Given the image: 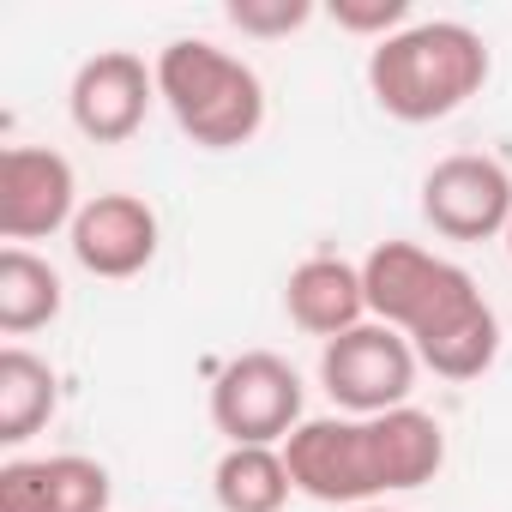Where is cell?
Returning <instances> with one entry per match:
<instances>
[{
	"label": "cell",
	"instance_id": "obj_12",
	"mask_svg": "<svg viewBox=\"0 0 512 512\" xmlns=\"http://www.w3.org/2000/svg\"><path fill=\"white\" fill-rule=\"evenodd\" d=\"M284 308L290 320L308 332V338H344L356 326H368V284H362V266L338 260V253H314L302 260L284 284Z\"/></svg>",
	"mask_w": 512,
	"mask_h": 512
},
{
	"label": "cell",
	"instance_id": "obj_4",
	"mask_svg": "<svg viewBox=\"0 0 512 512\" xmlns=\"http://www.w3.org/2000/svg\"><path fill=\"white\" fill-rule=\"evenodd\" d=\"M211 422L229 446H278L290 440L302 416V374L272 356V350H247L217 368L211 380Z\"/></svg>",
	"mask_w": 512,
	"mask_h": 512
},
{
	"label": "cell",
	"instance_id": "obj_16",
	"mask_svg": "<svg viewBox=\"0 0 512 512\" xmlns=\"http://www.w3.org/2000/svg\"><path fill=\"white\" fill-rule=\"evenodd\" d=\"M61 272L49 260H37L31 247H7L0 253V332L25 338L37 326H49L61 314Z\"/></svg>",
	"mask_w": 512,
	"mask_h": 512
},
{
	"label": "cell",
	"instance_id": "obj_3",
	"mask_svg": "<svg viewBox=\"0 0 512 512\" xmlns=\"http://www.w3.org/2000/svg\"><path fill=\"white\" fill-rule=\"evenodd\" d=\"M157 103L205 151H235L266 127V85L217 43H169L157 55Z\"/></svg>",
	"mask_w": 512,
	"mask_h": 512
},
{
	"label": "cell",
	"instance_id": "obj_11",
	"mask_svg": "<svg viewBox=\"0 0 512 512\" xmlns=\"http://www.w3.org/2000/svg\"><path fill=\"white\" fill-rule=\"evenodd\" d=\"M109 470L85 452L0 464V512H109Z\"/></svg>",
	"mask_w": 512,
	"mask_h": 512
},
{
	"label": "cell",
	"instance_id": "obj_9",
	"mask_svg": "<svg viewBox=\"0 0 512 512\" xmlns=\"http://www.w3.org/2000/svg\"><path fill=\"white\" fill-rule=\"evenodd\" d=\"M157 103V67H145L139 55L127 49H103L91 55L79 73H73V91H67V109H73V127L97 145H127L145 115Z\"/></svg>",
	"mask_w": 512,
	"mask_h": 512
},
{
	"label": "cell",
	"instance_id": "obj_6",
	"mask_svg": "<svg viewBox=\"0 0 512 512\" xmlns=\"http://www.w3.org/2000/svg\"><path fill=\"white\" fill-rule=\"evenodd\" d=\"M416 368L422 362H416L410 338L380 320H368L320 350V386L332 392V404L344 416H386V410L410 404Z\"/></svg>",
	"mask_w": 512,
	"mask_h": 512
},
{
	"label": "cell",
	"instance_id": "obj_17",
	"mask_svg": "<svg viewBox=\"0 0 512 512\" xmlns=\"http://www.w3.org/2000/svg\"><path fill=\"white\" fill-rule=\"evenodd\" d=\"M223 19L241 37H290L314 19V0H229Z\"/></svg>",
	"mask_w": 512,
	"mask_h": 512
},
{
	"label": "cell",
	"instance_id": "obj_18",
	"mask_svg": "<svg viewBox=\"0 0 512 512\" xmlns=\"http://www.w3.org/2000/svg\"><path fill=\"white\" fill-rule=\"evenodd\" d=\"M332 19H338V31H356V37H374V43H386L404 25H416L410 0H338Z\"/></svg>",
	"mask_w": 512,
	"mask_h": 512
},
{
	"label": "cell",
	"instance_id": "obj_14",
	"mask_svg": "<svg viewBox=\"0 0 512 512\" xmlns=\"http://www.w3.org/2000/svg\"><path fill=\"white\" fill-rule=\"evenodd\" d=\"M211 494L223 512H284L296 494L284 446H229L211 470Z\"/></svg>",
	"mask_w": 512,
	"mask_h": 512
},
{
	"label": "cell",
	"instance_id": "obj_13",
	"mask_svg": "<svg viewBox=\"0 0 512 512\" xmlns=\"http://www.w3.org/2000/svg\"><path fill=\"white\" fill-rule=\"evenodd\" d=\"M368 434H374L380 494H410V488L434 482L440 464H446V428H440V416H428L416 404H398L386 416H368Z\"/></svg>",
	"mask_w": 512,
	"mask_h": 512
},
{
	"label": "cell",
	"instance_id": "obj_19",
	"mask_svg": "<svg viewBox=\"0 0 512 512\" xmlns=\"http://www.w3.org/2000/svg\"><path fill=\"white\" fill-rule=\"evenodd\" d=\"M350 512H398V506H350Z\"/></svg>",
	"mask_w": 512,
	"mask_h": 512
},
{
	"label": "cell",
	"instance_id": "obj_8",
	"mask_svg": "<svg viewBox=\"0 0 512 512\" xmlns=\"http://www.w3.org/2000/svg\"><path fill=\"white\" fill-rule=\"evenodd\" d=\"M422 217L446 241L506 235V223H512V175H506V163L476 157V151L440 157L428 169V181H422Z\"/></svg>",
	"mask_w": 512,
	"mask_h": 512
},
{
	"label": "cell",
	"instance_id": "obj_20",
	"mask_svg": "<svg viewBox=\"0 0 512 512\" xmlns=\"http://www.w3.org/2000/svg\"><path fill=\"white\" fill-rule=\"evenodd\" d=\"M506 253H512V223H506Z\"/></svg>",
	"mask_w": 512,
	"mask_h": 512
},
{
	"label": "cell",
	"instance_id": "obj_15",
	"mask_svg": "<svg viewBox=\"0 0 512 512\" xmlns=\"http://www.w3.org/2000/svg\"><path fill=\"white\" fill-rule=\"evenodd\" d=\"M61 404V380L43 356L7 344L0 350V446H25Z\"/></svg>",
	"mask_w": 512,
	"mask_h": 512
},
{
	"label": "cell",
	"instance_id": "obj_2",
	"mask_svg": "<svg viewBox=\"0 0 512 512\" xmlns=\"http://www.w3.org/2000/svg\"><path fill=\"white\" fill-rule=\"evenodd\" d=\"M482 85H488V43L458 19L404 25L398 37L374 43V55H368V91L404 127L446 121Z\"/></svg>",
	"mask_w": 512,
	"mask_h": 512
},
{
	"label": "cell",
	"instance_id": "obj_5",
	"mask_svg": "<svg viewBox=\"0 0 512 512\" xmlns=\"http://www.w3.org/2000/svg\"><path fill=\"white\" fill-rule=\"evenodd\" d=\"M284 464L296 494L320 506H374L380 500V464L368 416H308L284 440Z\"/></svg>",
	"mask_w": 512,
	"mask_h": 512
},
{
	"label": "cell",
	"instance_id": "obj_10",
	"mask_svg": "<svg viewBox=\"0 0 512 512\" xmlns=\"http://www.w3.org/2000/svg\"><path fill=\"white\" fill-rule=\"evenodd\" d=\"M73 260L91 272V278H139L151 260H157V211L139 199V193H97L79 205L73 229Z\"/></svg>",
	"mask_w": 512,
	"mask_h": 512
},
{
	"label": "cell",
	"instance_id": "obj_7",
	"mask_svg": "<svg viewBox=\"0 0 512 512\" xmlns=\"http://www.w3.org/2000/svg\"><path fill=\"white\" fill-rule=\"evenodd\" d=\"M79 217V175L49 145H7L0 151V235L13 247L73 229Z\"/></svg>",
	"mask_w": 512,
	"mask_h": 512
},
{
	"label": "cell",
	"instance_id": "obj_1",
	"mask_svg": "<svg viewBox=\"0 0 512 512\" xmlns=\"http://www.w3.org/2000/svg\"><path fill=\"white\" fill-rule=\"evenodd\" d=\"M368 320L410 338L416 362L440 380H476L500 356V320L482 302L476 278L416 241H380L362 260Z\"/></svg>",
	"mask_w": 512,
	"mask_h": 512
}]
</instances>
